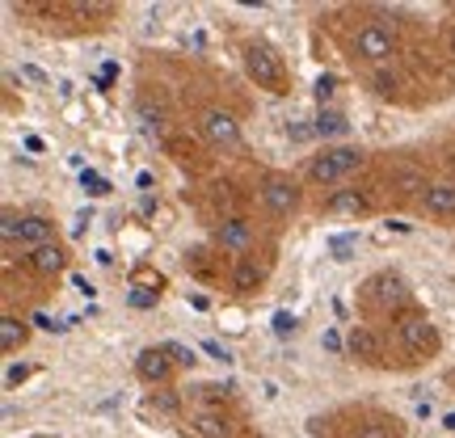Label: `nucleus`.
<instances>
[{
    "instance_id": "1",
    "label": "nucleus",
    "mask_w": 455,
    "mask_h": 438,
    "mask_svg": "<svg viewBox=\"0 0 455 438\" xmlns=\"http://www.w3.org/2000/svg\"><path fill=\"white\" fill-rule=\"evenodd\" d=\"M358 164H363V152L358 147H325L321 156H312L308 161V178L316 181V186H333V181L341 178H350Z\"/></svg>"
},
{
    "instance_id": "2",
    "label": "nucleus",
    "mask_w": 455,
    "mask_h": 438,
    "mask_svg": "<svg viewBox=\"0 0 455 438\" xmlns=\"http://www.w3.org/2000/svg\"><path fill=\"white\" fill-rule=\"evenodd\" d=\"M244 72L261 84V89H270V93H283L287 84H283V64H278V55L266 43H249L244 47Z\"/></svg>"
},
{
    "instance_id": "3",
    "label": "nucleus",
    "mask_w": 455,
    "mask_h": 438,
    "mask_svg": "<svg viewBox=\"0 0 455 438\" xmlns=\"http://www.w3.org/2000/svg\"><path fill=\"white\" fill-rule=\"evenodd\" d=\"M198 131H203V139H207L212 147H220V152H228V147H241V123H236L228 110H203Z\"/></svg>"
},
{
    "instance_id": "4",
    "label": "nucleus",
    "mask_w": 455,
    "mask_h": 438,
    "mask_svg": "<svg viewBox=\"0 0 455 438\" xmlns=\"http://www.w3.org/2000/svg\"><path fill=\"white\" fill-rule=\"evenodd\" d=\"M261 207L270 215H278V219L295 215V207H299V186H295L291 178H283V173H270L266 186H261Z\"/></svg>"
},
{
    "instance_id": "5",
    "label": "nucleus",
    "mask_w": 455,
    "mask_h": 438,
    "mask_svg": "<svg viewBox=\"0 0 455 438\" xmlns=\"http://www.w3.org/2000/svg\"><path fill=\"white\" fill-rule=\"evenodd\" d=\"M396 338H401V346L413 350V354L430 358L439 350V329L430 325L426 316H401V321H396Z\"/></svg>"
},
{
    "instance_id": "6",
    "label": "nucleus",
    "mask_w": 455,
    "mask_h": 438,
    "mask_svg": "<svg viewBox=\"0 0 455 438\" xmlns=\"http://www.w3.org/2000/svg\"><path fill=\"white\" fill-rule=\"evenodd\" d=\"M392 34L384 30V26H363V30L355 34V55L358 60H367V64H388L392 60Z\"/></svg>"
},
{
    "instance_id": "7",
    "label": "nucleus",
    "mask_w": 455,
    "mask_h": 438,
    "mask_svg": "<svg viewBox=\"0 0 455 438\" xmlns=\"http://www.w3.org/2000/svg\"><path fill=\"white\" fill-rule=\"evenodd\" d=\"M135 375L144 379V384H164L169 375H173V358L164 346H148L135 354Z\"/></svg>"
},
{
    "instance_id": "8",
    "label": "nucleus",
    "mask_w": 455,
    "mask_h": 438,
    "mask_svg": "<svg viewBox=\"0 0 455 438\" xmlns=\"http://www.w3.org/2000/svg\"><path fill=\"white\" fill-rule=\"evenodd\" d=\"M422 207H426V215H435V219H451L455 215V181H435V186H426Z\"/></svg>"
},
{
    "instance_id": "9",
    "label": "nucleus",
    "mask_w": 455,
    "mask_h": 438,
    "mask_svg": "<svg viewBox=\"0 0 455 438\" xmlns=\"http://www.w3.org/2000/svg\"><path fill=\"white\" fill-rule=\"evenodd\" d=\"M55 241V227H51V219H43V215H26L21 219V232H17V244L21 249H43V244Z\"/></svg>"
},
{
    "instance_id": "10",
    "label": "nucleus",
    "mask_w": 455,
    "mask_h": 438,
    "mask_svg": "<svg viewBox=\"0 0 455 438\" xmlns=\"http://www.w3.org/2000/svg\"><path fill=\"white\" fill-rule=\"evenodd\" d=\"M26 258H30V266L38 270V275H60V270L68 266V253L55 241L43 244V249H34V253H26Z\"/></svg>"
},
{
    "instance_id": "11",
    "label": "nucleus",
    "mask_w": 455,
    "mask_h": 438,
    "mask_svg": "<svg viewBox=\"0 0 455 438\" xmlns=\"http://www.w3.org/2000/svg\"><path fill=\"white\" fill-rule=\"evenodd\" d=\"M215 241L224 244L228 253H244L249 249V241H253V232H249V224L244 219H224V227H220V236Z\"/></svg>"
},
{
    "instance_id": "12",
    "label": "nucleus",
    "mask_w": 455,
    "mask_h": 438,
    "mask_svg": "<svg viewBox=\"0 0 455 438\" xmlns=\"http://www.w3.org/2000/svg\"><path fill=\"white\" fill-rule=\"evenodd\" d=\"M371 287H375V295H379V304H384V308H392V304H405V299H409L401 275H375Z\"/></svg>"
},
{
    "instance_id": "13",
    "label": "nucleus",
    "mask_w": 455,
    "mask_h": 438,
    "mask_svg": "<svg viewBox=\"0 0 455 438\" xmlns=\"http://www.w3.org/2000/svg\"><path fill=\"white\" fill-rule=\"evenodd\" d=\"M26 338H30L26 321H17V316H0V350H4V354L21 350V346H26Z\"/></svg>"
},
{
    "instance_id": "14",
    "label": "nucleus",
    "mask_w": 455,
    "mask_h": 438,
    "mask_svg": "<svg viewBox=\"0 0 455 438\" xmlns=\"http://www.w3.org/2000/svg\"><path fill=\"white\" fill-rule=\"evenodd\" d=\"M325 207L333 215H363V211H367V198L358 195V190H338V195L329 198Z\"/></svg>"
},
{
    "instance_id": "15",
    "label": "nucleus",
    "mask_w": 455,
    "mask_h": 438,
    "mask_svg": "<svg viewBox=\"0 0 455 438\" xmlns=\"http://www.w3.org/2000/svg\"><path fill=\"white\" fill-rule=\"evenodd\" d=\"M312 127H316V135H321V139H341V135L350 131V123H346V118H341L338 110H321Z\"/></svg>"
},
{
    "instance_id": "16",
    "label": "nucleus",
    "mask_w": 455,
    "mask_h": 438,
    "mask_svg": "<svg viewBox=\"0 0 455 438\" xmlns=\"http://www.w3.org/2000/svg\"><path fill=\"white\" fill-rule=\"evenodd\" d=\"M258 283H261V266L258 261H236V270H232V287L236 291H258Z\"/></svg>"
},
{
    "instance_id": "17",
    "label": "nucleus",
    "mask_w": 455,
    "mask_h": 438,
    "mask_svg": "<svg viewBox=\"0 0 455 438\" xmlns=\"http://www.w3.org/2000/svg\"><path fill=\"white\" fill-rule=\"evenodd\" d=\"M346 346H350V354L355 358H375L379 354V338H375L371 329H355V333L346 338Z\"/></svg>"
},
{
    "instance_id": "18",
    "label": "nucleus",
    "mask_w": 455,
    "mask_h": 438,
    "mask_svg": "<svg viewBox=\"0 0 455 438\" xmlns=\"http://www.w3.org/2000/svg\"><path fill=\"white\" fill-rule=\"evenodd\" d=\"M140 123H144L148 135H161V131H164V114H161V110H152V106L144 101V106H140Z\"/></svg>"
},
{
    "instance_id": "19",
    "label": "nucleus",
    "mask_w": 455,
    "mask_h": 438,
    "mask_svg": "<svg viewBox=\"0 0 455 438\" xmlns=\"http://www.w3.org/2000/svg\"><path fill=\"white\" fill-rule=\"evenodd\" d=\"M275 333L278 338H291V333H299V316H295V312H275Z\"/></svg>"
},
{
    "instance_id": "20",
    "label": "nucleus",
    "mask_w": 455,
    "mask_h": 438,
    "mask_svg": "<svg viewBox=\"0 0 455 438\" xmlns=\"http://www.w3.org/2000/svg\"><path fill=\"white\" fill-rule=\"evenodd\" d=\"M21 219H26V215H17V211H4V215H0V236H4V241H9V244H17V232H21Z\"/></svg>"
},
{
    "instance_id": "21",
    "label": "nucleus",
    "mask_w": 455,
    "mask_h": 438,
    "mask_svg": "<svg viewBox=\"0 0 455 438\" xmlns=\"http://www.w3.org/2000/svg\"><path fill=\"white\" fill-rule=\"evenodd\" d=\"M333 93H338V81L333 76H316V101H321V110H329V101H333Z\"/></svg>"
},
{
    "instance_id": "22",
    "label": "nucleus",
    "mask_w": 455,
    "mask_h": 438,
    "mask_svg": "<svg viewBox=\"0 0 455 438\" xmlns=\"http://www.w3.org/2000/svg\"><path fill=\"white\" fill-rule=\"evenodd\" d=\"M81 186H84V190H89V195H110V181L101 178V173H89V169H84Z\"/></svg>"
},
{
    "instance_id": "23",
    "label": "nucleus",
    "mask_w": 455,
    "mask_h": 438,
    "mask_svg": "<svg viewBox=\"0 0 455 438\" xmlns=\"http://www.w3.org/2000/svg\"><path fill=\"white\" fill-rule=\"evenodd\" d=\"M164 350H169V358H173V362H181V367H195V358H198V354H190L186 346H178V341H169Z\"/></svg>"
},
{
    "instance_id": "24",
    "label": "nucleus",
    "mask_w": 455,
    "mask_h": 438,
    "mask_svg": "<svg viewBox=\"0 0 455 438\" xmlns=\"http://www.w3.org/2000/svg\"><path fill=\"white\" fill-rule=\"evenodd\" d=\"M355 438H392V430H388V422H367Z\"/></svg>"
},
{
    "instance_id": "25",
    "label": "nucleus",
    "mask_w": 455,
    "mask_h": 438,
    "mask_svg": "<svg viewBox=\"0 0 455 438\" xmlns=\"http://www.w3.org/2000/svg\"><path fill=\"white\" fill-rule=\"evenodd\" d=\"M156 295H161V291H131L127 304H131V308H152V304H156Z\"/></svg>"
},
{
    "instance_id": "26",
    "label": "nucleus",
    "mask_w": 455,
    "mask_h": 438,
    "mask_svg": "<svg viewBox=\"0 0 455 438\" xmlns=\"http://www.w3.org/2000/svg\"><path fill=\"white\" fill-rule=\"evenodd\" d=\"M26 379H30V367H26V362H21V367H9V375H4V384H9V388L26 384Z\"/></svg>"
},
{
    "instance_id": "27",
    "label": "nucleus",
    "mask_w": 455,
    "mask_h": 438,
    "mask_svg": "<svg viewBox=\"0 0 455 438\" xmlns=\"http://www.w3.org/2000/svg\"><path fill=\"white\" fill-rule=\"evenodd\" d=\"M287 135L304 144V139H312V135H316V127H308V123H291V127H287Z\"/></svg>"
},
{
    "instance_id": "28",
    "label": "nucleus",
    "mask_w": 455,
    "mask_h": 438,
    "mask_svg": "<svg viewBox=\"0 0 455 438\" xmlns=\"http://www.w3.org/2000/svg\"><path fill=\"white\" fill-rule=\"evenodd\" d=\"M152 405H161L164 413H173V409H178V396H169V392H164V396H152Z\"/></svg>"
},
{
    "instance_id": "29",
    "label": "nucleus",
    "mask_w": 455,
    "mask_h": 438,
    "mask_svg": "<svg viewBox=\"0 0 455 438\" xmlns=\"http://www.w3.org/2000/svg\"><path fill=\"white\" fill-rule=\"evenodd\" d=\"M321 346H325V350H341L346 341H341V333H333V329H329L325 338H321Z\"/></svg>"
},
{
    "instance_id": "30",
    "label": "nucleus",
    "mask_w": 455,
    "mask_h": 438,
    "mask_svg": "<svg viewBox=\"0 0 455 438\" xmlns=\"http://www.w3.org/2000/svg\"><path fill=\"white\" fill-rule=\"evenodd\" d=\"M21 76H26V81H34V84H47V76H43V72H38V68H21Z\"/></svg>"
},
{
    "instance_id": "31",
    "label": "nucleus",
    "mask_w": 455,
    "mask_h": 438,
    "mask_svg": "<svg viewBox=\"0 0 455 438\" xmlns=\"http://www.w3.org/2000/svg\"><path fill=\"white\" fill-rule=\"evenodd\" d=\"M34 325L38 329H60V321H51L47 312H34Z\"/></svg>"
},
{
    "instance_id": "32",
    "label": "nucleus",
    "mask_w": 455,
    "mask_h": 438,
    "mask_svg": "<svg viewBox=\"0 0 455 438\" xmlns=\"http://www.w3.org/2000/svg\"><path fill=\"white\" fill-rule=\"evenodd\" d=\"M392 84H396V76H375V89H379V93H392Z\"/></svg>"
},
{
    "instance_id": "33",
    "label": "nucleus",
    "mask_w": 455,
    "mask_h": 438,
    "mask_svg": "<svg viewBox=\"0 0 455 438\" xmlns=\"http://www.w3.org/2000/svg\"><path fill=\"white\" fill-rule=\"evenodd\" d=\"M203 350H207V354H212V358H220V362H228V354H224V350H220V346H215V341H203Z\"/></svg>"
},
{
    "instance_id": "34",
    "label": "nucleus",
    "mask_w": 455,
    "mask_h": 438,
    "mask_svg": "<svg viewBox=\"0 0 455 438\" xmlns=\"http://www.w3.org/2000/svg\"><path fill=\"white\" fill-rule=\"evenodd\" d=\"M443 430H451V434H455V413H447V418H443Z\"/></svg>"
},
{
    "instance_id": "35",
    "label": "nucleus",
    "mask_w": 455,
    "mask_h": 438,
    "mask_svg": "<svg viewBox=\"0 0 455 438\" xmlns=\"http://www.w3.org/2000/svg\"><path fill=\"white\" fill-rule=\"evenodd\" d=\"M451 51H455V26H451Z\"/></svg>"
}]
</instances>
